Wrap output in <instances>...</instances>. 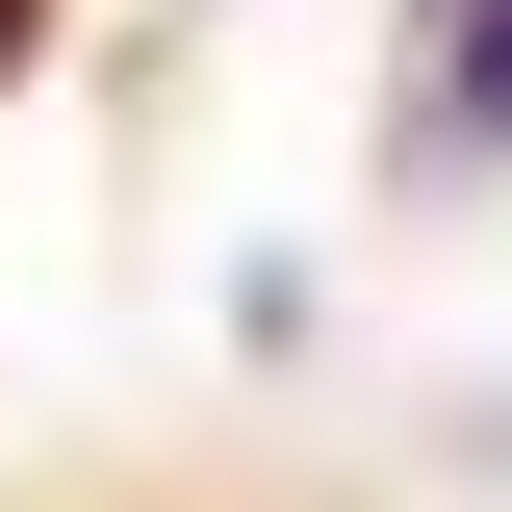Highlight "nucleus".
I'll return each instance as SVG.
<instances>
[{
	"label": "nucleus",
	"mask_w": 512,
	"mask_h": 512,
	"mask_svg": "<svg viewBox=\"0 0 512 512\" xmlns=\"http://www.w3.org/2000/svg\"><path fill=\"white\" fill-rule=\"evenodd\" d=\"M410 154H436V180H487V154H512V0H436V77H410Z\"/></svg>",
	"instance_id": "f257e3e1"
},
{
	"label": "nucleus",
	"mask_w": 512,
	"mask_h": 512,
	"mask_svg": "<svg viewBox=\"0 0 512 512\" xmlns=\"http://www.w3.org/2000/svg\"><path fill=\"white\" fill-rule=\"evenodd\" d=\"M26 26H52V0H0V77H26Z\"/></svg>",
	"instance_id": "f03ea898"
}]
</instances>
